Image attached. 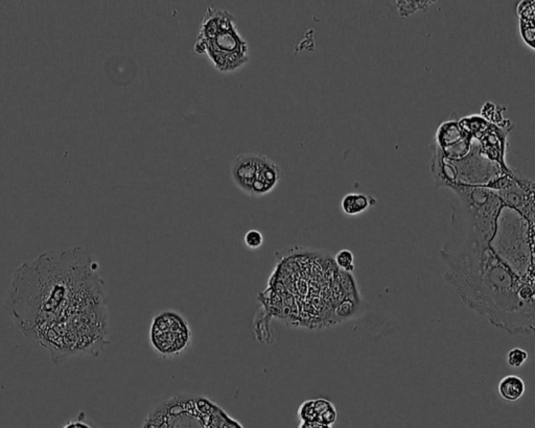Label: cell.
<instances>
[{"label": "cell", "mask_w": 535, "mask_h": 428, "mask_svg": "<svg viewBox=\"0 0 535 428\" xmlns=\"http://www.w3.org/2000/svg\"><path fill=\"white\" fill-rule=\"evenodd\" d=\"M8 302L16 327L48 349L55 363L99 357L109 344L105 283L84 249L23 263L13 274Z\"/></svg>", "instance_id": "obj_1"}, {"label": "cell", "mask_w": 535, "mask_h": 428, "mask_svg": "<svg viewBox=\"0 0 535 428\" xmlns=\"http://www.w3.org/2000/svg\"><path fill=\"white\" fill-rule=\"evenodd\" d=\"M440 255L447 265L445 280L468 308L507 333L534 331V281L517 274L490 244L462 234Z\"/></svg>", "instance_id": "obj_2"}, {"label": "cell", "mask_w": 535, "mask_h": 428, "mask_svg": "<svg viewBox=\"0 0 535 428\" xmlns=\"http://www.w3.org/2000/svg\"><path fill=\"white\" fill-rule=\"evenodd\" d=\"M339 272L334 258L323 251L296 247L277 253L267 289L259 296L262 308L255 323L257 340H272L271 319L293 327L322 328L337 324Z\"/></svg>", "instance_id": "obj_3"}, {"label": "cell", "mask_w": 535, "mask_h": 428, "mask_svg": "<svg viewBox=\"0 0 535 428\" xmlns=\"http://www.w3.org/2000/svg\"><path fill=\"white\" fill-rule=\"evenodd\" d=\"M194 50L208 55L222 74L236 71L249 61L248 43L241 36L234 17L228 11L212 6L206 10Z\"/></svg>", "instance_id": "obj_4"}, {"label": "cell", "mask_w": 535, "mask_h": 428, "mask_svg": "<svg viewBox=\"0 0 535 428\" xmlns=\"http://www.w3.org/2000/svg\"><path fill=\"white\" fill-rule=\"evenodd\" d=\"M142 428H244L203 396L179 394L155 404Z\"/></svg>", "instance_id": "obj_5"}, {"label": "cell", "mask_w": 535, "mask_h": 428, "mask_svg": "<svg viewBox=\"0 0 535 428\" xmlns=\"http://www.w3.org/2000/svg\"><path fill=\"white\" fill-rule=\"evenodd\" d=\"M150 344L164 359L178 357L191 347L193 331L189 321L180 312L162 310L151 322Z\"/></svg>", "instance_id": "obj_6"}, {"label": "cell", "mask_w": 535, "mask_h": 428, "mask_svg": "<svg viewBox=\"0 0 535 428\" xmlns=\"http://www.w3.org/2000/svg\"><path fill=\"white\" fill-rule=\"evenodd\" d=\"M265 155L246 153L236 157L231 168L232 181L244 195L250 197L257 172L263 164Z\"/></svg>", "instance_id": "obj_7"}, {"label": "cell", "mask_w": 535, "mask_h": 428, "mask_svg": "<svg viewBox=\"0 0 535 428\" xmlns=\"http://www.w3.org/2000/svg\"><path fill=\"white\" fill-rule=\"evenodd\" d=\"M298 418L300 422H317L321 424L332 425L338 418L336 406L330 400H306L298 408Z\"/></svg>", "instance_id": "obj_8"}, {"label": "cell", "mask_w": 535, "mask_h": 428, "mask_svg": "<svg viewBox=\"0 0 535 428\" xmlns=\"http://www.w3.org/2000/svg\"><path fill=\"white\" fill-rule=\"evenodd\" d=\"M281 180V170L278 164L275 163L272 159H264L263 164L257 172L255 178V184L251 191V198L265 197L269 193H272Z\"/></svg>", "instance_id": "obj_9"}, {"label": "cell", "mask_w": 535, "mask_h": 428, "mask_svg": "<svg viewBox=\"0 0 535 428\" xmlns=\"http://www.w3.org/2000/svg\"><path fill=\"white\" fill-rule=\"evenodd\" d=\"M498 392L502 399L508 402L517 401L525 394V381L517 375H507L499 382Z\"/></svg>", "instance_id": "obj_10"}, {"label": "cell", "mask_w": 535, "mask_h": 428, "mask_svg": "<svg viewBox=\"0 0 535 428\" xmlns=\"http://www.w3.org/2000/svg\"><path fill=\"white\" fill-rule=\"evenodd\" d=\"M375 204L377 201L370 195H363V193H348L343 198L341 208L345 214L355 216V215L363 214Z\"/></svg>", "instance_id": "obj_11"}, {"label": "cell", "mask_w": 535, "mask_h": 428, "mask_svg": "<svg viewBox=\"0 0 535 428\" xmlns=\"http://www.w3.org/2000/svg\"><path fill=\"white\" fill-rule=\"evenodd\" d=\"M334 265L343 272L353 274L355 270V255L347 249L339 251L334 257Z\"/></svg>", "instance_id": "obj_12"}, {"label": "cell", "mask_w": 535, "mask_h": 428, "mask_svg": "<svg viewBox=\"0 0 535 428\" xmlns=\"http://www.w3.org/2000/svg\"><path fill=\"white\" fill-rule=\"evenodd\" d=\"M529 354L522 348H513L506 355L507 365L511 368H521L527 361Z\"/></svg>", "instance_id": "obj_13"}, {"label": "cell", "mask_w": 535, "mask_h": 428, "mask_svg": "<svg viewBox=\"0 0 535 428\" xmlns=\"http://www.w3.org/2000/svg\"><path fill=\"white\" fill-rule=\"evenodd\" d=\"M264 240L265 238H264L263 233L259 230H249L244 236L245 244L250 250H257V249L261 248L264 244Z\"/></svg>", "instance_id": "obj_14"}, {"label": "cell", "mask_w": 535, "mask_h": 428, "mask_svg": "<svg viewBox=\"0 0 535 428\" xmlns=\"http://www.w3.org/2000/svg\"><path fill=\"white\" fill-rule=\"evenodd\" d=\"M433 1H398L396 2V6H398V10L400 11V14L404 15L405 12H407L406 16H409V11L411 10L410 15L412 13L417 12L419 8H425L426 6H431Z\"/></svg>", "instance_id": "obj_15"}, {"label": "cell", "mask_w": 535, "mask_h": 428, "mask_svg": "<svg viewBox=\"0 0 535 428\" xmlns=\"http://www.w3.org/2000/svg\"><path fill=\"white\" fill-rule=\"evenodd\" d=\"M298 428H332V425L321 424L317 422H300Z\"/></svg>", "instance_id": "obj_16"}, {"label": "cell", "mask_w": 535, "mask_h": 428, "mask_svg": "<svg viewBox=\"0 0 535 428\" xmlns=\"http://www.w3.org/2000/svg\"><path fill=\"white\" fill-rule=\"evenodd\" d=\"M64 428H91L89 425L82 422H72Z\"/></svg>", "instance_id": "obj_17"}]
</instances>
